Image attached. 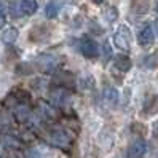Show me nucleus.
<instances>
[{"instance_id": "obj_14", "label": "nucleus", "mask_w": 158, "mask_h": 158, "mask_svg": "<svg viewBox=\"0 0 158 158\" xmlns=\"http://www.w3.org/2000/svg\"><path fill=\"white\" fill-rule=\"evenodd\" d=\"M104 99L109 102V104L115 106L118 102V91L114 86H106L104 88Z\"/></svg>"}, {"instance_id": "obj_16", "label": "nucleus", "mask_w": 158, "mask_h": 158, "mask_svg": "<svg viewBox=\"0 0 158 158\" xmlns=\"http://www.w3.org/2000/svg\"><path fill=\"white\" fill-rule=\"evenodd\" d=\"M8 8H10V13H11V16H16V18L23 16V13H21V10H19V2L15 3V0H13V2H10Z\"/></svg>"}, {"instance_id": "obj_17", "label": "nucleus", "mask_w": 158, "mask_h": 158, "mask_svg": "<svg viewBox=\"0 0 158 158\" xmlns=\"http://www.w3.org/2000/svg\"><path fill=\"white\" fill-rule=\"evenodd\" d=\"M5 26V5L3 2H0V29Z\"/></svg>"}, {"instance_id": "obj_15", "label": "nucleus", "mask_w": 158, "mask_h": 158, "mask_svg": "<svg viewBox=\"0 0 158 158\" xmlns=\"http://www.w3.org/2000/svg\"><path fill=\"white\" fill-rule=\"evenodd\" d=\"M117 16H118V10L115 6H109L107 10L104 11V18H106L107 23H114L117 19Z\"/></svg>"}, {"instance_id": "obj_6", "label": "nucleus", "mask_w": 158, "mask_h": 158, "mask_svg": "<svg viewBox=\"0 0 158 158\" xmlns=\"http://www.w3.org/2000/svg\"><path fill=\"white\" fill-rule=\"evenodd\" d=\"M37 64H39V67L43 72H51L59 64V59L56 56H53V54H43V56L37 58Z\"/></svg>"}, {"instance_id": "obj_13", "label": "nucleus", "mask_w": 158, "mask_h": 158, "mask_svg": "<svg viewBox=\"0 0 158 158\" xmlns=\"http://www.w3.org/2000/svg\"><path fill=\"white\" fill-rule=\"evenodd\" d=\"M18 35H19V32H18L16 27H10V29H6V31L2 32V42L6 43V45L15 43L16 39H18Z\"/></svg>"}, {"instance_id": "obj_4", "label": "nucleus", "mask_w": 158, "mask_h": 158, "mask_svg": "<svg viewBox=\"0 0 158 158\" xmlns=\"http://www.w3.org/2000/svg\"><path fill=\"white\" fill-rule=\"evenodd\" d=\"M80 51L83 53L85 58L94 59L99 54V46L93 39H89V37H83V39L80 40Z\"/></svg>"}, {"instance_id": "obj_8", "label": "nucleus", "mask_w": 158, "mask_h": 158, "mask_svg": "<svg viewBox=\"0 0 158 158\" xmlns=\"http://www.w3.org/2000/svg\"><path fill=\"white\" fill-rule=\"evenodd\" d=\"M13 115L18 122H27L31 118V109L24 102H18L13 106Z\"/></svg>"}, {"instance_id": "obj_10", "label": "nucleus", "mask_w": 158, "mask_h": 158, "mask_svg": "<svg viewBox=\"0 0 158 158\" xmlns=\"http://www.w3.org/2000/svg\"><path fill=\"white\" fill-rule=\"evenodd\" d=\"M37 8H39L37 0H19V10H21L23 15L31 16L37 11Z\"/></svg>"}, {"instance_id": "obj_1", "label": "nucleus", "mask_w": 158, "mask_h": 158, "mask_svg": "<svg viewBox=\"0 0 158 158\" xmlns=\"http://www.w3.org/2000/svg\"><path fill=\"white\" fill-rule=\"evenodd\" d=\"M45 139L46 142H50L51 145L59 147V148H69L72 144V137L64 128H51L45 134Z\"/></svg>"}, {"instance_id": "obj_2", "label": "nucleus", "mask_w": 158, "mask_h": 158, "mask_svg": "<svg viewBox=\"0 0 158 158\" xmlns=\"http://www.w3.org/2000/svg\"><path fill=\"white\" fill-rule=\"evenodd\" d=\"M50 101H51V106H56L61 109H69L72 104V96L66 88H56L50 93Z\"/></svg>"}, {"instance_id": "obj_19", "label": "nucleus", "mask_w": 158, "mask_h": 158, "mask_svg": "<svg viewBox=\"0 0 158 158\" xmlns=\"http://www.w3.org/2000/svg\"><path fill=\"white\" fill-rule=\"evenodd\" d=\"M155 31H156V34H158V19L155 21Z\"/></svg>"}, {"instance_id": "obj_5", "label": "nucleus", "mask_w": 158, "mask_h": 158, "mask_svg": "<svg viewBox=\"0 0 158 158\" xmlns=\"http://www.w3.org/2000/svg\"><path fill=\"white\" fill-rule=\"evenodd\" d=\"M147 152V144L144 139H136V141L131 142L128 148V156L129 158H142Z\"/></svg>"}, {"instance_id": "obj_7", "label": "nucleus", "mask_w": 158, "mask_h": 158, "mask_svg": "<svg viewBox=\"0 0 158 158\" xmlns=\"http://www.w3.org/2000/svg\"><path fill=\"white\" fill-rule=\"evenodd\" d=\"M153 39H155V34H153V27L152 26H144L141 31H139V35H137V42L141 46H148L153 43Z\"/></svg>"}, {"instance_id": "obj_21", "label": "nucleus", "mask_w": 158, "mask_h": 158, "mask_svg": "<svg viewBox=\"0 0 158 158\" xmlns=\"http://www.w3.org/2000/svg\"><path fill=\"white\" fill-rule=\"evenodd\" d=\"M156 11H158V2H156Z\"/></svg>"}, {"instance_id": "obj_12", "label": "nucleus", "mask_w": 158, "mask_h": 158, "mask_svg": "<svg viewBox=\"0 0 158 158\" xmlns=\"http://www.w3.org/2000/svg\"><path fill=\"white\" fill-rule=\"evenodd\" d=\"M114 64H115V67L118 70H122V72H128L133 66L131 59H129L128 56H125V54H118V56L115 58V61H114Z\"/></svg>"}, {"instance_id": "obj_11", "label": "nucleus", "mask_w": 158, "mask_h": 158, "mask_svg": "<svg viewBox=\"0 0 158 158\" xmlns=\"http://www.w3.org/2000/svg\"><path fill=\"white\" fill-rule=\"evenodd\" d=\"M61 6H62V2L61 0H50L48 5L45 6V15L46 18H56L59 15V10H61Z\"/></svg>"}, {"instance_id": "obj_3", "label": "nucleus", "mask_w": 158, "mask_h": 158, "mask_svg": "<svg viewBox=\"0 0 158 158\" xmlns=\"http://www.w3.org/2000/svg\"><path fill=\"white\" fill-rule=\"evenodd\" d=\"M114 43L118 50L129 51V48H131V32L126 26H120V29L114 34Z\"/></svg>"}, {"instance_id": "obj_9", "label": "nucleus", "mask_w": 158, "mask_h": 158, "mask_svg": "<svg viewBox=\"0 0 158 158\" xmlns=\"http://www.w3.org/2000/svg\"><path fill=\"white\" fill-rule=\"evenodd\" d=\"M148 10V0H133L131 3V11L134 18H141L147 13Z\"/></svg>"}, {"instance_id": "obj_18", "label": "nucleus", "mask_w": 158, "mask_h": 158, "mask_svg": "<svg viewBox=\"0 0 158 158\" xmlns=\"http://www.w3.org/2000/svg\"><path fill=\"white\" fill-rule=\"evenodd\" d=\"M153 136H155V137H158V120L153 123Z\"/></svg>"}, {"instance_id": "obj_20", "label": "nucleus", "mask_w": 158, "mask_h": 158, "mask_svg": "<svg viewBox=\"0 0 158 158\" xmlns=\"http://www.w3.org/2000/svg\"><path fill=\"white\" fill-rule=\"evenodd\" d=\"M93 2H94V3H102L104 0H93Z\"/></svg>"}]
</instances>
